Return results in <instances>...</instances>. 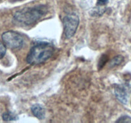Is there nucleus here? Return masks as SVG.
Wrapping results in <instances>:
<instances>
[{
	"label": "nucleus",
	"mask_w": 131,
	"mask_h": 123,
	"mask_svg": "<svg viewBox=\"0 0 131 123\" xmlns=\"http://www.w3.org/2000/svg\"><path fill=\"white\" fill-rule=\"evenodd\" d=\"M115 94L116 99L123 104H126L128 101V92L126 87L124 85H117L115 87Z\"/></svg>",
	"instance_id": "39448f33"
},
{
	"label": "nucleus",
	"mask_w": 131,
	"mask_h": 123,
	"mask_svg": "<svg viewBox=\"0 0 131 123\" xmlns=\"http://www.w3.org/2000/svg\"><path fill=\"white\" fill-rule=\"evenodd\" d=\"M3 119L5 121H10V120H17L18 119V117L15 114L13 113L8 111V112H5L3 114Z\"/></svg>",
	"instance_id": "6e6552de"
},
{
	"label": "nucleus",
	"mask_w": 131,
	"mask_h": 123,
	"mask_svg": "<svg viewBox=\"0 0 131 123\" xmlns=\"http://www.w3.org/2000/svg\"><path fill=\"white\" fill-rule=\"evenodd\" d=\"M6 49L5 45L0 41V59L2 58L6 54Z\"/></svg>",
	"instance_id": "9b49d317"
},
{
	"label": "nucleus",
	"mask_w": 131,
	"mask_h": 123,
	"mask_svg": "<svg viewBox=\"0 0 131 123\" xmlns=\"http://www.w3.org/2000/svg\"><path fill=\"white\" fill-rule=\"evenodd\" d=\"M108 0H97V6H105L108 3Z\"/></svg>",
	"instance_id": "f8f14e48"
},
{
	"label": "nucleus",
	"mask_w": 131,
	"mask_h": 123,
	"mask_svg": "<svg viewBox=\"0 0 131 123\" xmlns=\"http://www.w3.org/2000/svg\"><path fill=\"white\" fill-rule=\"evenodd\" d=\"M31 110L33 115L38 119H43L45 118L46 110L43 106L40 104L33 105L31 108Z\"/></svg>",
	"instance_id": "423d86ee"
},
{
	"label": "nucleus",
	"mask_w": 131,
	"mask_h": 123,
	"mask_svg": "<svg viewBox=\"0 0 131 123\" xmlns=\"http://www.w3.org/2000/svg\"><path fill=\"white\" fill-rule=\"evenodd\" d=\"M124 58L122 55H118V56H115L111 61H110V67H114L118 66L120 65L124 61Z\"/></svg>",
	"instance_id": "0eeeda50"
},
{
	"label": "nucleus",
	"mask_w": 131,
	"mask_h": 123,
	"mask_svg": "<svg viewBox=\"0 0 131 123\" xmlns=\"http://www.w3.org/2000/svg\"><path fill=\"white\" fill-rule=\"evenodd\" d=\"M106 10V8H102L100 7V6H98V7L95 8L91 11L90 14L92 16H101L105 12Z\"/></svg>",
	"instance_id": "1a4fd4ad"
},
{
	"label": "nucleus",
	"mask_w": 131,
	"mask_h": 123,
	"mask_svg": "<svg viewBox=\"0 0 131 123\" xmlns=\"http://www.w3.org/2000/svg\"><path fill=\"white\" fill-rule=\"evenodd\" d=\"M2 40L5 46L12 49H18L23 47L24 38L20 33L14 31H8L2 35Z\"/></svg>",
	"instance_id": "20e7f679"
},
{
	"label": "nucleus",
	"mask_w": 131,
	"mask_h": 123,
	"mask_svg": "<svg viewBox=\"0 0 131 123\" xmlns=\"http://www.w3.org/2000/svg\"><path fill=\"white\" fill-rule=\"evenodd\" d=\"M48 9L46 5H37L28 7L16 12L13 19L15 22L23 25H31L47 14Z\"/></svg>",
	"instance_id": "f257e3e1"
},
{
	"label": "nucleus",
	"mask_w": 131,
	"mask_h": 123,
	"mask_svg": "<svg viewBox=\"0 0 131 123\" xmlns=\"http://www.w3.org/2000/svg\"><path fill=\"white\" fill-rule=\"evenodd\" d=\"M64 35L65 38H72L76 32L79 24V19L76 14L72 13L65 15L63 20Z\"/></svg>",
	"instance_id": "7ed1b4c3"
},
{
	"label": "nucleus",
	"mask_w": 131,
	"mask_h": 123,
	"mask_svg": "<svg viewBox=\"0 0 131 123\" xmlns=\"http://www.w3.org/2000/svg\"><path fill=\"white\" fill-rule=\"evenodd\" d=\"M53 46L47 42H41L33 46L26 57V61L30 65H37L47 61L53 54Z\"/></svg>",
	"instance_id": "f03ea898"
},
{
	"label": "nucleus",
	"mask_w": 131,
	"mask_h": 123,
	"mask_svg": "<svg viewBox=\"0 0 131 123\" xmlns=\"http://www.w3.org/2000/svg\"><path fill=\"white\" fill-rule=\"evenodd\" d=\"M116 122H125V123H130L131 122V117L128 115H123L120 117L117 120Z\"/></svg>",
	"instance_id": "9d476101"
}]
</instances>
